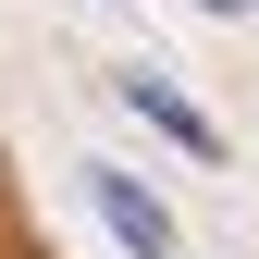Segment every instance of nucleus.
<instances>
[{"mask_svg":"<svg viewBox=\"0 0 259 259\" xmlns=\"http://www.w3.org/2000/svg\"><path fill=\"white\" fill-rule=\"evenodd\" d=\"M198 13H259V0H198Z\"/></svg>","mask_w":259,"mask_h":259,"instance_id":"nucleus-3","label":"nucleus"},{"mask_svg":"<svg viewBox=\"0 0 259 259\" xmlns=\"http://www.w3.org/2000/svg\"><path fill=\"white\" fill-rule=\"evenodd\" d=\"M123 99H136V111H148V123H160V136H173V148H185V160H222V123H210L198 99H185V87H173V74H148V62H136V74H123Z\"/></svg>","mask_w":259,"mask_h":259,"instance_id":"nucleus-2","label":"nucleus"},{"mask_svg":"<svg viewBox=\"0 0 259 259\" xmlns=\"http://www.w3.org/2000/svg\"><path fill=\"white\" fill-rule=\"evenodd\" d=\"M87 210H99L111 235L136 247V259H173V210H160V198H148L136 173H111V160H87Z\"/></svg>","mask_w":259,"mask_h":259,"instance_id":"nucleus-1","label":"nucleus"}]
</instances>
